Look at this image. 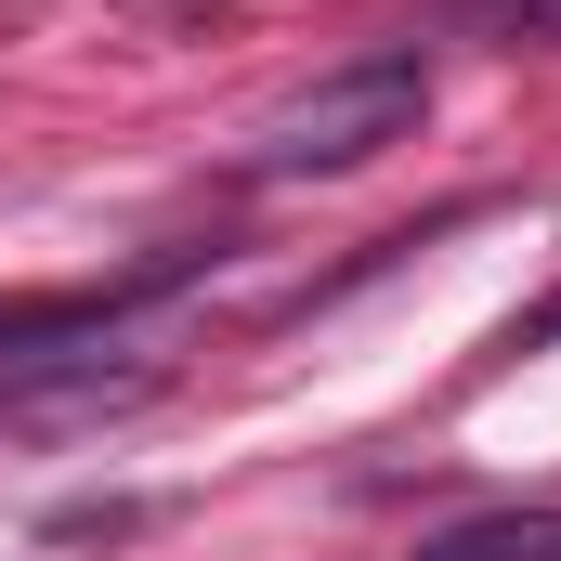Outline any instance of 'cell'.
<instances>
[{"label": "cell", "instance_id": "6da1fadb", "mask_svg": "<svg viewBox=\"0 0 561 561\" xmlns=\"http://www.w3.org/2000/svg\"><path fill=\"white\" fill-rule=\"evenodd\" d=\"M431 105L419 53H366V66H327L313 92H287L262 105V131H249V170L262 183H313V170H366L379 144H405Z\"/></svg>", "mask_w": 561, "mask_h": 561}, {"label": "cell", "instance_id": "7a4b0ae2", "mask_svg": "<svg viewBox=\"0 0 561 561\" xmlns=\"http://www.w3.org/2000/svg\"><path fill=\"white\" fill-rule=\"evenodd\" d=\"M419 561H561V510H483V523H444V536H419Z\"/></svg>", "mask_w": 561, "mask_h": 561}, {"label": "cell", "instance_id": "3957f363", "mask_svg": "<svg viewBox=\"0 0 561 561\" xmlns=\"http://www.w3.org/2000/svg\"><path fill=\"white\" fill-rule=\"evenodd\" d=\"M470 26H496V39H549V53H561V0H470Z\"/></svg>", "mask_w": 561, "mask_h": 561}]
</instances>
